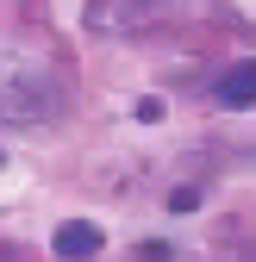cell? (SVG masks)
<instances>
[{"mask_svg": "<svg viewBox=\"0 0 256 262\" xmlns=\"http://www.w3.org/2000/svg\"><path fill=\"white\" fill-rule=\"evenodd\" d=\"M100 225H88V219H69V225H62V231L50 237V250H56V262H94V256H100Z\"/></svg>", "mask_w": 256, "mask_h": 262, "instance_id": "3", "label": "cell"}, {"mask_svg": "<svg viewBox=\"0 0 256 262\" xmlns=\"http://www.w3.org/2000/svg\"><path fill=\"white\" fill-rule=\"evenodd\" d=\"M212 100H219V106H231V113L256 106V62H231V69H219Z\"/></svg>", "mask_w": 256, "mask_h": 262, "instance_id": "4", "label": "cell"}, {"mask_svg": "<svg viewBox=\"0 0 256 262\" xmlns=\"http://www.w3.org/2000/svg\"><path fill=\"white\" fill-rule=\"evenodd\" d=\"M175 13V0H88V31H106V38H144L150 25H163Z\"/></svg>", "mask_w": 256, "mask_h": 262, "instance_id": "2", "label": "cell"}, {"mask_svg": "<svg viewBox=\"0 0 256 262\" xmlns=\"http://www.w3.org/2000/svg\"><path fill=\"white\" fill-rule=\"evenodd\" d=\"M69 106V81L50 62H7L0 69V125H50Z\"/></svg>", "mask_w": 256, "mask_h": 262, "instance_id": "1", "label": "cell"}]
</instances>
